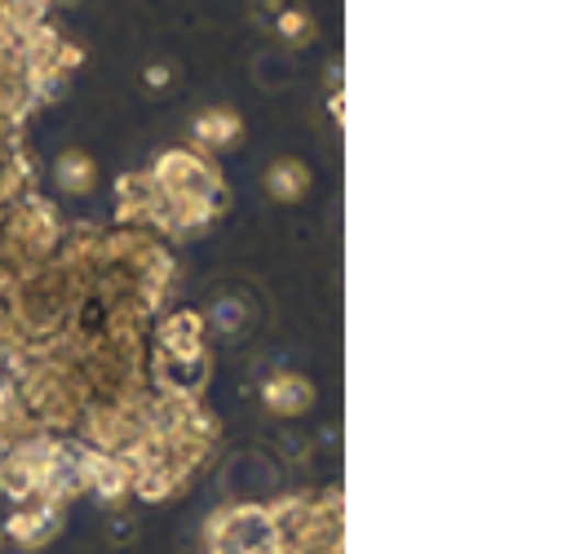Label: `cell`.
I'll list each match as a JSON object with an SVG mask.
<instances>
[{"label":"cell","instance_id":"6da1fadb","mask_svg":"<svg viewBox=\"0 0 562 554\" xmlns=\"http://www.w3.org/2000/svg\"><path fill=\"white\" fill-rule=\"evenodd\" d=\"M209 554H279V532L266 514V506L239 501L209 519L204 528Z\"/></svg>","mask_w":562,"mask_h":554},{"label":"cell","instance_id":"7a4b0ae2","mask_svg":"<svg viewBox=\"0 0 562 554\" xmlns=\"http://www.w3.org/2000/svg\"><path fill=\"white\" fill-rule=\"evenodd\" d=\"M63 532V506H49V501H27V506H19L10 519H5V528H0V536H10L19 550H41V545H49L54 536Z\"/></svg>","mask_w":562,"mask_h":554},{"label":"cell","instance_id":"3957f363","mask_svg":"<svg viewBox=\"0 0 562 554\" xmlns=\"http://www.w3.org/2000/svg\"><path fill=\"white\" fill-rule=\"evenodd\" d=\"M315 399H319V390L302 373H274L261 386V408L270 418H302V412L315 408Z\"/></svg>","mask_w":562,"mask_h":554},{"label":"cell","instance_id":"277c9868","mask_svg":"<svg viewBox=\"0 0 562 554\" xmlns=\"http://www.w3.org/2000/svg\"><path fill=\"white\" fill-rule=\"evenodd\" d=\"M204 377H209V351H200V355H165V351H156V381H160V395L195 399V395L204 390Z\"/></svg>","mask_w":562,"mask_h":554},{"label":"cell","instance_id":"5b68a950","mask_svg":"<svg viewBox=\"0 0 562 554\" xmlns=\"http://www.w3.org/2000/svg\"><path fill=\"white\" fill-rule=\"evenodd\" d=\"M128 488H133V466L124 457H115V453H98L93 448V457H89V492L102 506H120L128 497Z\"/></svg>","mask_w":562,"mask_h":554},{"label":"cell","instance_id":"8992f818","mask_svg":"<svg viewBox=\"0 0 562 554\" xmlns=\"http://www.w3.org/2000/svg\"><path fill=\"white\" fill-rule=\"evenodd\" d=\"M261 187H266V196H270L274 204H297V200H306V196H311L315 178H311V169H306L297 156H279V160H270V165H266Z\"/></svg>","mask_w":562,"mask_h":554},{"label":"cell","instance_id":"52a82bcc","mask_svg":"<svg viewBox=\"0 0 562 554\" xmlns=\"http://www.w3.org/2000/svg\"><path fill=\"white\" fill-rule=\"evenodd\" d=\"M191 137L209 152H226L244 137V120L231 107H204V111L191 115Z\"/></svg>","mask_w":562,"mask_h":554},{"label":"cell","instance_id":"ba28073f","mask_svg":"<svg viewBox=\"0 0 562 554\" xmlns=\"http://www.w3.org/2000/svg\"><path fill=\"white\" fill-rule=\"evenodd\" d=\"M156 351L165 355H200L204 351V315L200 311H173L156 329Z\"/></svg>","mask_w":562,"mask_h":554},{"label":"cell","instance_id":"9c48e42d","mask_svg":"<svg viewBox=\"0 0 562 554\" xmlns=\"http://www.w3.org/2000/svg\"><path fill=\"white\" fill-rule=\"evenodd\" d=\"M54 182H58V191L63 196H93L98 191V165H93V156H85V152H63L58 160H54Z\"/></svg>","mask_w":562,"mask_h":554},{"label":"cell","instance_id":"30bf717a","mask_svg":"<svg viewBox=\"0 0 562 554\" xmlns=\"http://www.w3.org/2000/svg\"><path fill=\"white\" fill-rule=\"evenodd\" d=\"M270 19H274V23H270V27H274V36L284 41L289 49H302V45H311V41L319 36L315 14H311L306 5H284V10H274Z\"/></svg>","mask_w":562,"mask_h":554},{"label":"cell","instance_id":"8fae6325","mask_svg":"<svg viewBox=\"0 0 562 554\" xmlns=\"http://www.w3.org/2000/svg\"><path fill=\"white\" fill-rule=\"evenodd\" d=\"M209 320H213V329H217L222 337H239V333L252 324V311H248L244 302H213Z\"/></svg>","mask_w":562,"mask_h":554},{"label":"cell","instance_id":"7c38bea8","mask_svg":"<svg viewBox=\"0 0 562 554\" xmlns=\"http://www.w3.org/2000/svg\"><path fill=\"white\" fill-rule=\"evenodd\" d=\"M143 89H151V98H165V93L173 89V67H169V63H151V67L143 71Z\"/></svg>","mask_w":562,"mask_h":554},{"label":"cell","instance_id":"4fadbf2b","mask_svg":"<svg viewBox=\"0 0 562 554\" xmlns=\"http://www.w3.org/2000/svg\"><path fill=\"white\" fill-rule=\"evenodd\" d=\"M111 536H115V541H128V536H133V519H128V514H120V519L111 523Z\"/></svg>","mask_w":562,"mask_h":554},{"label":"cell","instance_id":"5bb4252c","mask_svg":"<svg viewBox=\"0 0 562 554\" xmlns=\"http://www.w3.org/2000/svg\"><path fill=\"white\" fill-rule=\"evenodd\" d=\"M289 0H252V10H261V14H274V10H284Z\"/></svg>","mask_w":562,"mask_h":554},{"label":"cell","instance_id":"9a60e30c","mask_svg":"<svg viewBox=\"0 0 562 554\" xmlns=\"http://www.w3.org/2000/svg\"><path fill=\"white\" fill-rule=\"evenodd\" d=\"M45 5H49V0H45Z\"/></svg>","mask_w":562,"mask_h":554}]
</instances>
